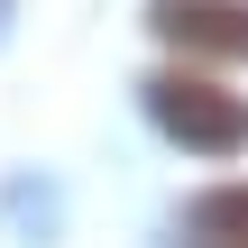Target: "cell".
Returning <instances> with one entry per match:
<instances>
[{
  "label": "cell",
  "instance_id": "3",
  "mask_svg": "<svg viewBox=\"0 0 248 248\" xmlns=\"http://www.w3.org/2000/svg\"><path fill=\"white\" fill-rule=\"evenodd\" d=\"M193 239L202 248H248V184H221L193 202Z\"/></svg>",
  "mask_w": 248,
  "mask_h": 248
},
{
  "label": "cell",
  "instance_id": "1",
  "mask_svg": "<svg viewBox=\"0 0 248 248\" xmlns=\"http://www.w3.org/2000/svg\"><path fill=\"white\" fill-rule=\"evenodd\" d=\"M147 120H156L166 138H184V147H212V156L248 147V101L221 92L212 74H156V83H147Z\"/></svg>",
  "mask_w": 248,
  "mask_h": 248
},
{
  "label": "cell",
  "instance_id": "2",
  "mask_svg": "<svg viewBox=\"0 0 248 248\" xmlns=\"http://www.w3.org/2000/svg\"><path fill=\"white\" fill-rule=\"evenodd\" d=\"M147 28L184 55H248V0H156Z\"/></svg>",
  "mask_w": 248,
  "mask_h": 248
}]
</instances>
